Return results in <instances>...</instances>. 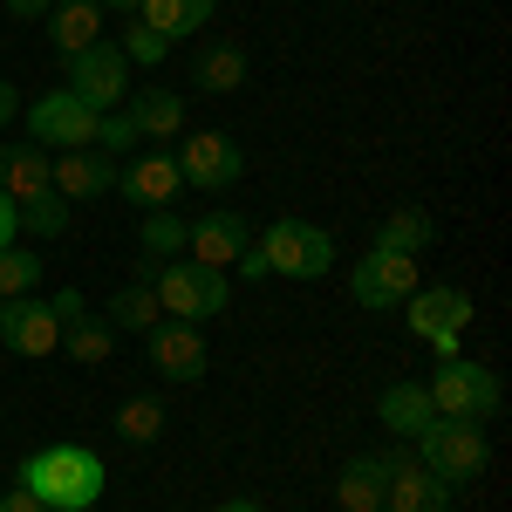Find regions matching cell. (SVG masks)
I'll use <instances>...</instances> for the list:
<instances>
[{
    "label": "cell",
    "instance_id": "obj_13",
    "mask_svg": "<svg viewBox=\"0 0 512 512\" xmlns=\"http://www.w3.org/2000/svg\"><path fill=\"white\" fill-rule=\"evenodd\" d=\"M144 355H151V369H158L164 383H198V376L212 369V355H205V328L171 321V315L144 335Z\"/></svg>",
    "mask_w": 512,
    "mask_h": 512
},
{
    "label": "cell",
    "instance_id": "obj_32",
    "mask_svg": "<svg viewBox=\"0 0 512 512\" xmlns=\"http://www.w3.org/2000/svg\"><path fill=\"white\" fill-rule=\"evenodd\" d=\"M137 144H144V137H137V130H130V117H123V110H103V117H96V151H103V158H130V151H137Z\"/></svg>",
    "mask_w": 512,
    "mask_h": 512
},
{
    "label": "cell",
    "instance_id": "obj_28",
    "mask_svg": "<svg viewBox=\"0 0 512 512\" xmlns=\"http://www.w3.org/2000/svg\"><path fill=\"white\" fill-rule=\"evenodd\" d=\"M137 253H144V267H151V260H178V253H185V219H178L171 205L144 212V226H137Z\"/></svg>",
    "mask_w": 512,
    "mask_h": 512
},
{
    "label": "cell",
    "instance_id": "obj_29",
    "mask_svg": "<svg viewBox=\"0 0 512 512\" xmlns=\"http://www.w3.org/2000/svg\"><path fill=\"white\" fill-rule=\"evenodd\" d=\"M41 287V260H35V246H0V301H14V294H35Z\"/></svg>",
    "mask_w": 512,
    "mask_h": 512
},
{
    "label": "cell",
    "instance_id": "obj_40",
    "mask_svg": "<svg viewBox=\"0 0 512 512\" xmlns=\"http://www.w3.org/2000/svg\"><path fill=\"white\" fill-rule=\"evenodd\" d=\"M82 512H96V506H82Z\"/></svg>",
    "mask_w": 512,
    "mask_h": 512
},
{
    "label": "cell",
    "instance_id": "obj_25",
    "mask_svg": "<svg viewBox=\"0 0 512 512\" xmlns=\"http://www.w3.org/2000/svg\"><path fill=\"white\" fill-rule=\"evenodd\" d=\"M376 246H390V253H431L437 246V219L417 212V205H403V212H390V219L376 226Z\"/></svg>",
    "mask_w": 512,
    "mask_h": 512
},
{
    "label": "cell",
    "instance_id": "obj_20",
    "mask_svg": "<svg viewBox=\"0 0 512 512\" xmlns=\"http://www.w3.org/2000/svg\"><path fill=\"white\" fill-rule=\"evenodd\" d=\"M246 82V48L239 41H205L192 55V89L198 96H233Z\"/></svg>",
    "mask_w": 512,
    "mask_h": 512
},
{
    "label": "cell",
    "instance_id": "obj_34",
    "mask_svg": "<svg viewBox=\"0 0 512 512\" xmlns=\"http://www.w3.org/2000/svg\"><path fill=\"white\" fill-rule=\"evenodd\" d=\"M21 239V212H14V198L0 192V246H14Z\"/></svg>",
    "mask_w": 512,
    "mask_h": 512
},
{
    "label": "cell",
    "instance_id": "obj_33",
    "mask_svg": "<svg viewBox=\"0 0 512 512\" xmlns=\"http://www.w3.org/2000/svg\"><path fill=\"white\" fill-rule=\"evenodd\" d=\"M233 274L246 280V287H260V280H274V274H267V260H260L253 246H246V253H239V260H233Z\"/></svg>",
    "mask_w": 512,
    "mask_h": 512
},
{
    "label": "cell",
    "instance_id": "obj_36",
    "mask_svg": "<svg viewBox=\"0 0 512 512\" xmlns=\"http://www.w3.org/2000/svg\"><path fill=\"white\" fill-rule=\"evenodd\" d=\"M48 7H55V0H0V14H14V21H35Z\"/></svg>",
    "mask_w": 512,
    "mask_h": 512
},
{
    "label": "cell",
    "instance_id": "obj_18",
    "mask_svg": "<svg viewBox=\"0 0 512 512\" xmlns=\"http://www.w3.org/2000/svg\"><path fill=\"white\" fill-rule=\"evenodd\" d=\"M383 492H390V451H362L335 478V506L342 512H383Z\"/></svg>",
    "mask_w": 512,
    "mask_h": 512
},
{
    "label": "cell",
    "instance_id": "obj_7",
    "mask_svg": "<svg viewBox=\"0 0 512 512\" xmlns=\"http://www.w3.org/2000/svg\"><path fill=\"white\" fill-rule=\"evenodd\" d=\"M21 123H28V144H41V151H89L96 144V110L69 89H41L35 103H21Z\"/></svg>",
    "mask_w": 512,
    "mask_h": 512
},
{
    "label": "cell",
    "instance_id": "obj_17",
    "mask_svg": "<svg viewBox=\"0 0 512 512\" xmlns=\"http://www.w3.org/2000/svg\"><path fill=\"white\" fill-rule=\"evenodd\" d=\"M383 512H451V485H444L437 472H424L417 458H390Z\"/></svg>",
    "mask_w": 512,
    "mask_h": 512
},
{
    "label": "cell",
    "instance_id": "obj_5",
    "mask_svg": "<svg viewBox=\"0 0 512 512\" xmlns=\"http://www.w3.org/2000/svg\"><path fill=\"white\" fill-rule=\"evenodd\" d=\"M253 253L280 280H328L335 274V233L328 226H308V219H274L267 233L253 239Z\"/></svg>",
    "mask_w": 512,
    "mask_h": 512
},
{
    "label": "cell",
    "instance_id": "obj_31",
    "mask_svg": "<svg viewBox=\"0 0 512 512\" xmlns=\"http://www.w3.org/2000/svg\"><path fill=\"white\" fill-rule=\"evenodd\" d=\"M117 48H123V62H130V69H158L164 55H171V41H164L158 28H144L137 14H130V28L117 35Z\"/></svg>",
    "mask_w": 512,
    "mask_h": 512
},
{
    "label": "cell",
    "instance_id": "obj_9",
    "mask_svg": "<svg viewBox=\"0 0 512 512\" xmlns=\"http://www.w3.org/2000/svg\"><path fill=\"white\" fill-rule=\"evenodd\" d=\"M130 76H137V69L123 62L117 41H89L82 55H69V82H62V89H69V96H82V103L103 117V110H123V96L137 89Z\"/></svg>",
    "mask_w": 512,
    "mask_h": 512
},
{
    "label": "cell",
    "instance_id": "obj_24",
    "mask_svg": "<svg viewBox=\"0 0 512 512\" xmlns=\"http://www.w3.org/2000/svg\"><path fill=\"white\" fill-rule=\"evenodd\" d=\"M212 7H219V0H144V7H137V21H144V28H158L164 41H192L198 28L212 21Z\"/></svg>",
    "mask_w": 512,
    "mask_h": 512
},
{
    "label": "cell",
    "instance_id": "obj_38",
    "mask_svg": "<svg viewBox=\"0 0 512 512\" xmlns=\"http://www.w3.org/2000/svg\"><path fill=\"white\" fill-rule=\"evenodd\" d=\"M212 512H267V506H260V499H219Z\"/></svg>",
    "mask_w": 512,
    "mask_h": 512
},
{
    "label": "cell",
    "instance_id": "obj_22",
    "mask_svg": "<svg viewBox=\"0 0 512 512\" xmlns=\"http://www.w3.org/2000/svg\"><path fill=\"white\" fill-rule=\"evenodd\" d=\"M0 192L14 198H35V192H55L48 185V151L41 144H0Z\"/></svg>",
    "mask_w": 512,
    "mask_h": 512
},
{
    "label": "cell",
    "instance_id": "obj_37",
    "mask_svg": "<svg viewBox=\"0 0 512 512\" xmlns=\"http://www.w3.org/2000/svg\"><path fill=\"white\" fill-rule=\"evenodd\" d=\"M14 117H21V89H14V82L0 76V130H7Z\"/></svg>",
    "mask_w": 512,
    "mask_h": 512
},
{
    "label": "cell",
    "instance_id": "obj_39",
    "mask_svg": "<svg viewBox=\"0 0 512 512\" xmlns=\"http://www.w3.org/2000/svg\"><path fill=\"white\" fill-rule=\"evenodd\" d=\"M96 7H103V14H137L144 0H96Z\"/></svg>",
    "mask_w": 512,
    "mask_h": 512
},
{
    "label": "cell",
    "instance_id": "obj_1",
    "mask_svg": "<svg viewBox=\"0 0 512 512\" xmlns=\"http://www.w3.org/2000/svg\"><path fill=\"white\" fill-rule=\"evenodd\" d=\"M21 492H35L48 512H82V506H103V485H110V465H103V451H89L76 437H62V444H41L28 451L21 465Z\"/></svg>",
    "mask_w": 512,
    "mask_h": 512
},
{
    "label": "cell",
    "instance_id": "obj_14",
    "mask_svg": "<svg viewBox=\"0 0 512 512\" xmlns=\"http://www.w3.org/2000/svg\"><path fill=\"white\" fill-rule=\"evenodd\" d=\"M117 192L130 205H144V212H158V205H178L185 192V178H178V158L171 151H130L117 164Z\"/></svg>",
    "mask_w": 512,
    "mask_h": 512
},
{
    "label": "cell",
    "instance_id": "obj_15",
    "mask_svg": "<svg viewBox=\"0 0 512 512\" xmlns=\"http://www.w3.org/2000/svg\"><path fill=\"white\" fill-rule=\"evenodd\" d=\"M48 185L69 205H89V198L117 192V158H103L96 144L89 151H48Z\"/></svg>",
    "mask_w": 512,
    "mask_h": 512
},
{
    "label": "cell",
    "instance_id": "obj_2",
    "mask_svg": "<svg viewBox=\"0 0 512 512\" xmlns=\"http://www.w3.org/2000/svg\"><path fill=\"white\" fill-rule=\"evenodd\" d=\"M144 280H151V294H158V308L171 321H192V328H205V321H219L226 308H233V280L219 274V267H198V260H151L144 267Z\"/></svg>",
    "mask_w": 512,
    "mask_h": 512
},
{
    "label": "cell",
    "instance_id": "obj_35",
    "mask_svg": "<svg viewBox=\"0 0 512 512\" xmlns=\"http://www.w3.org/2000/svg\"><path fill=\"white\" fill-rule=\"evenodd\" d=\"M0 512H48L35 499V492H21V485H14V492H0Z\"/></svg>",
    "mask_w": 512,
    "mask_h": 512
},
{
    "label": "cell",
    "instance_id": "obj_16",
    "mask_svg": "<svg viewBox=\"0 0 512 512\" xmlns=\"http://www.w3.org/2000/svg\"><path fill=\"white\" fill-rule=\"evenodd\" d=\"M123 117H130V130H137V137L171 144V137H185V96H178V89H164V82L130 89V96H123Z\"/></svg>",
    "mask_w": 512,
    "mask_h": 512
},
{
    "label": "cell",
    "instance_id": "obj_23",
    "mask_svg": "<svg viewBox=\"0 0 512 512\" xmlns=\"http://www.w3.org/2000/svg\"><path fill=\"white\" fill-rule=\"evenodd\" d=\"M103 321H110L117 335H151V328H158V321H164L158 294H151V280L137 274V280H130V287H117V294L103 301Z\"/></svg>",
    "mask_w": 512,
    "mask_h": 512
},
{
    "label": "cell",
    "instance_id": "obj_11",
    "mask_svg": "<svg viewBox=\"0 0 512 512\" xmlns=\"http://www.w3.org/2000/svg\"><path fill=\"white\" fill-rule=\"evenodd\" d=\"M0 349L28 355V362L62 349V315H55V301H48V294H14V301H0Z\"/></svg>",
    "mask_w": 512,
    "mask_h": 512
},
{
    "label": "cell",
    "instance_id": "obj_6",
    "mask_svg": "<svg viewBox=\"0 0 512 512\" xmlns=\"http://www.w3.org/2000/svg\"><path fill=\"white\" fill-rule=\"evenodd\" d=\"M417 465L437 472L451 492L465 485V478H485L492 465V444H485V424H458V417H437L431 431L417 437Z\"/></svg>",
    "mask_w": 512,
    "mask_h": 512
},
{
    "label": "cell",
    "instance_id": "obj_4",
    "mask_svg": "<svg viewBox=\"0 0 512 512\" xmlns=\"http://www.w3.org/2000/svg\"><path fill=\"white\" fill-rule=\"evenodd\" d=\"M472 294L465 287H451V280H437V287H417L410 301H403V321H410V335L424 342V349L444 362V355H465V335H472Z\"/></svg>",
    "mask_w": 512,
    "mask_h": 512
},
{
    "label": "cell",
    "instance_id": "obj_26",
    "mask_svg": "<svg viewBox=\"0 0 512 512\" xmlns=\"http://www.w3.org/2000/svg\"><path fill=\"white\" fill-rule=\"evenodd\" d=\"M14 212H21V233L28 239H62L69 226H76V205H69L62 192H35V198H21Z\"/></svg>",
    "mask_w": 512,
    "mask_h": 512
},
{
    "label": "cell",
    "instance_id": "obj_10",
    "mask_svg": "<svg viewBox=\"0 0 512 512\" xmlns=\"http://www.w3.org/2000/svg\"><path fill=\"white\" fill-rule=\"evenodd\" d=\"M171 158H178V178L198 192H233L239 171H246V151H239L233 130H185Z\"/></svg>",
    "mask_w": 512,
    "mask_h": 512
},
{
    "label": "cell",
    "instance_id": "obj_21",
    "mask_svg": "<svg viewBox=\"0 0 512 512\" xmlns=\"http://www.w3.org/2000/svg\"><path fill=\"white\" fill-rule=\"evenodd\" d=\"M48 41L62 48V62L82 55L89 41H103V7H96V0H55V7H48Z\"/></svg>",
    "mask_w": 512,
    "mask_h": 512
},
{
    "label": "cell",
    "instance_id": "obj_3",
    "mask_svg": "<svg viewBox=\"0 0 512 512\" xmlns=\"http://www.w3.org/2000/svg\"><path fill=\"white\" fill-rule=\"evenodd\" d=\"M424 390H431L437 417H458V424H492V417H499V403H506L499 369H485V362H472V355H444Z\"/></svg>",
    "mask_w": 512,
    "mask_h": 512
},
{
    "label": "cell",
    "instance_id": "obj_30",
    "mask_svg": "<svg viewBox=\"0 0 512 512\" xmlns=\"http://www.w3.org/2000/svg\"><path fill=\"white\" fill-rule=\"evenodd\" d=\"M158 431H164V403L158 396H130L117 410V437L123 444H158Z\"/></svg>",
    "mask_w": 512,
    "mask_h": 512
},
{
    "label": "cell",
    "instance_id": "obj_12",
    "mask_svg": "<svg viewBox=\"0 0 512 512\" xmlns=\"http://www.w3.org/2000/svg\"><path fill=\"white\" fill-rule=\"evenodd\" d=\"M253 246V226L239 219L233 205H212V212H198L185 219V260L198 267H219V274H233V260Z\"/></svg>",
    "mask_w": 512,
    "mask_h": 512
},
{
    "label": "cell",
    "instance_id": "obj_19",
    "mask_svg": "<svg viewBox=\"0 0 512 512\" xmlns=\"http://www.w3.org/2000/svg\"><path fill=\"white\" fill-rule=\"evenodd\" d=\"M376 424H383L390 437H410V444H417V437L437 424L431 390H424V383H390V390L376 396Z\"/></svg>",
    "mask_w": 512,
    "mask_h": 512
},
{
    "label": "cell",
    "instance_id": "obj_27",
    "mask_svg": "<svg viewBox=\"0 0 512 512\" xmlns=\"http://www.w3.org/2000/svg\"><path fill=\"white\" fill-rule=\"evenodd\" d=\"M117 342H123V335H117V328H110L103 315H76L69 328H62V349L76 355L82 369H96V362H110V349H117Z\"/></svg>",
    "mask_w": 512,
    "mask_h": 512
},
{
    "label": "cell",
    "instance_id": "obj_8",
    "mask_svg": "<svg viewBox=\"0 0 512 512\" xmlns=\"http://www.w3.org/2000/svg\"><path fill=\"white\" fill-rule=\"evenodd\" d=\"M417 287H424V280H417V253L369 246V253L349 267V294H355V308H369V315H390V308H403Z\"/></svg>",
    "mask_w": 512,
    "mask_h": 512
}]
</instances>
